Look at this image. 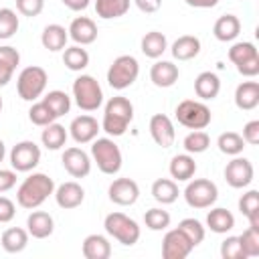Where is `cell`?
I'll use <instances>...</instances> for the list:
<instances>
[{
  "instance_id": "ac0fdd59",
  "label": "cell",
  "mask_w": 259,
  "mask_h": 259,
  "mask_svg": "<svg viewBox=\"0 0 259 259\" xmlns=\"http://www.w3.org/2000/svg\"><path fill=\"white\" fill-rule=\"evenodd\" d=\"M55 200H57V204L61 208L71 210V208H77V206L83 204L85 190H83V186L79 182L69 180V182H63L59 188H55Z\"/></svg>"
},
{
  "instance_id": "8992f818",
  "label": "cell",
  "mask_w": 259,
  "mask_h": 259,
  "mask_svg": "<svg viewBox=\"0 0 259 259\" xmlns=\"http://www.w3.org/2000/svg\"><path fill=\"white\" fill-rule=\"evenodd\" d=\"M73 97L79 109L83 111H95L103 103V91L95 77L91 75H79L73 81Z\"/></svg>"
},
{
  "instance_id": "cb8c5ba5",
  "label": "cell",
  "mask_w": 259,
  "mask_h": 259,
  "mask_svg": "<svg viewBox=\"0 0 259 259\" xmlns=\"http://www.w3.org/2000/svg\"><path fill=\"white\" fill-rule=\"evenodd\" d=\"M170 176L178 182H188L194 174H196V162L192 158V154H176L172 160H170Z\"/></svg>"
},
{
  "instance_id": "816d5d0a",
  "label": "cell",
  "mask_w": 259,
  "mask_h": 259,
  "mask_svg": "<svg viewBox=\"0 0 259 259\" xmlns=\"http://www.w3.org/2000/svg\"><path fill=\"white\" fill-rule=\"evenodd\" d=\"M134 4L146 12V14H152V12H158L160 6H162V0H134Z\"/></svg>"
},
{
  "instance_id": "9c48e42d",
  "label": "cell",
  "mask_w": 259,
  "mask_h": 259,
  "mask_svg": "<svg viewBox=\"0 0 259 259\" xmlns=\"http://www.w3.org/2000/svg\"><path fill=\"white\" fill-rule=\"evenodd\" d=\"M219 198V188L208 178H190L184 188V200L192 208H210Z\"/></svg>"
},
{
  "instance_id": "60d3db41",
  "label": "cell",
  "mask_w": 259,
  "mask_h": 259,
  "mask_svg": "<svg viewBox=\"0 0 259 259\" xmlns=\"http://www.w3.org/2000/svg\"><path fill=\"white\" fill-rule=\"evenodd\" d=\"M144 223H146V227H148L150 231H164V229L170 227V212L164 210V208L154 206V208L146 210Z\"/></svg>"
},
{
  "instance_id": "b9f144b4",
  "label": "cell",
  "mask_w": 259,
  "mask_h": 259,
  "mask_svg": "<svg viewBox=\"0 0 259 259\" xmlns=\"http://www.w3.org/2000/svg\"><path fill=\"white\" fill-rule=\"evenodd\" d=\"M28 119H30L34 125L45 127V125L53 123L57 117L53 115V111L49 109V105H47L45 101H34V103L30 105V109H28Z\"/></svg>"
},
{
  "instance_id": "7a4b0ae2",
  "label": "cell",
  "mask_w": 259,
  "mask_h": 259,
  "mask_svg": "<svg viewBox=\"0 0 259 259\" xmlns=\"http://www.w3.org/2000/svg\"><path fill=\"white\" fill-rule=\"evenodd\" d=\"M134 119V105L127 97H111L107 103H105V109H103V119H101V130L107 134V136H123L127 125L132 123Z\"/></svg>"
},
{
  "instance_id": "ba28073f",
  "label": "cell",
  "mask_w": 259,
  "mask_h": 259,
  "mask_svg": "<svg viewBox=\"0 0 259 259\" xmlns=\"http://www.w3.org/2000/svg\"><path fill=\"white\" fill-rule=\"evenodd\" d=\"M176 119L188 130H204L206 125H210L212 113L206 103L196 99H184L176 105Z\"/></svg>"
},
{
  "instance_id": "603a6c76",
  "label": "cell",
  "mask_w": 259,
  "mask_h": 259,
  "mask_svg": "<svg viewBox=\"0 0 259 259\" xmlns=\"http://www.w3.org/2000/svg\"><path fill=\"white\" fill-rule=\"evenodd\" d=\"M235 105L243 111H251L259 105V83L257 81H243L235 89Z\"/></svg>"
},
{
  "instance_id": "c3c4849f",
  "label": "cell",
  "mask_w": 259,
  "mask_h": 259,
  "mask_svg": "<svg viewBox=\"0 0 259 259\" xmlns=\"http://www.w3.org/2000/svg\"><path fill=\"white\" fill-rule=\"evenodd\" d=\"M245 144H251V146H257L259 144V119H251L243 125V136Z\"/></svg>"
},
{
  "instance_id": "8fae6325",
  "label": "cell",
  "mask_w": 259,
  "mask_h": 259,
  "mask_svg": "<svg viewBox=\"0 0 259 259\" xmlns=\"http://www.w3.org/2000/svg\"><path fill=\"white\" fill-rule=\"evenodd\" d=\"M253 176H255V170L247 158L235 156L225 166V180L231 188H247L253 182Z\"/></svg>"
},
{
  "instance_id": "3957f363",
  "label": "cell",
  "mask_w": 259,
  "mask_h": 259,
  "mask_svg": "<svg viewBox=\"0 0 259 259\" xmlns=\"http://www.w3.org/2000/svg\"><path fill=\"white\" fill-rule=\"evenodd\" d=\"M91 158L97 168L107 176H113L121 170V150L111 138H95L91 142Z\"/></svg>"
},
{
  "instance_id": "7c38bea8",
  "label": "cell",
  "mask_w": 259,
  "mask_h": 259,
  "mask_svg": "<svg viewBox=\"0 0 259 259\" xmlns=\"http://www.w3.org/2000/svg\"><path fill=\"white\" fill-rule=\"evenodd\" d=\"M192 249H194L192 243L178 227L168 231L162 239V257L164 259H184L190 255Z\"/></svg>"
},
{
  "instance_id": "f35d334b",
  "label": "cell",
  "mask_w": 259,
  "mask_h": 259,
  "mask_svg": "<svg viewBox=\"0 0 259 259\" xmlns=\"http://www.w3.org/2000/svg\"><path fill=\"white\" fill-rule=\"evenodd\" d=\"M182 146H184V150H186L188 154H202V152L208 150L210 138H208V134L202 132V130H192V132L184 138Z\"/></svg>"
},
{
  "instance_id": "30bf717a",
  "label": "cell",
  "mask_w": 259,
  "mask_h": 259,
  "mask_svg": "<svg viewBox=\"0 0 259 259\" xmlns=\"http://www.w3.org/2000/svg\"><path fill=\"white\" fill-rule=\"evenodd\" d=\"M40 162V148L32 140H22L10 150V164L16 172H30Z\"/></svg>"
},
{
  "instance_id": "bcb514c9",
  "label": "cell",
  "mask_w": 259,
  "mask_h": 259,
  "mask_svg": "<svg viewBox=\"0 0 259 259\" xmlns=\"http://www.w3.org/2000/svg\"><path fill=\"white\" fill-rule=\"evenodd\" d=\"M42 8H45V0H16V10L28 18L38 16Z\"/></svg>"
},
{
  "instance_id": "7dc6e473",
  "label": "cell",
  "mask_w": 259,
  "mask_h": 259,
  "mask_svg": "<svg viewBox=\"0 0 259 259\" xmlns=\"http://www.w3.org/2000/svg\"><path fill=\"white\" fill-rule=\"evenodd\" d=\"M0 63L16 71V67H18V63H20V53H18L14 47L4 45V47H0Z\"/></svg>"
},
{
  "instance_id": "ee69618b",
  "label": "cell",
  "mask_w": 259,
  "mask_h": 259,
  "mask_svg": "<svg viewBox=\"0 0 259 259\" xmlns=\"http://www.w3.org/2000/svg\"><path fill=\"white\" fill-rule=\"evenodd\" d=\"M241 247L245 251L247 257H257L259 255V231L253 227H247L241 235H239Z\"/></svg>"
},
{
  "instance_id": "7402d4cb",
  "label": "cell",
  "mask_w": 259,
  "mask_h": 259,
  "mask_svg": "<svg viewBox=\"0 0 259 259\" xmlns=\"http://www.w3.org/2000/svg\"><path fill=\"white\" fill-rule=\"evenodd\" d=\"M241 32V20L235 14H223L217 18L214 26H212V34L217 40L221 42H231L239 36Z\"/></svg>"
},
{
  "instance_id": "484cf974",
  "label": "cell",
  "mask_w": 259,
  "mask_h": 259,
  "mask_svg": "<svg viewBox=\"0 0 259 259\" xmlns=\"http://www.w3.org/2000/svg\"><path fill=\"white\" fill-rule=\"evenodd\" d=\"M170 51H172V57L176 61H190V59L198 57V53H200V40L194 34H182V36H178L172 42Z\"/></svg>"
},
{
  "instance_id": "4dcf8cb0",
  "label": "cell",
  "mask_w": 259,
  "mask_h": 259,
  "mask_svg": "<svg viewBox=\"0 0 259 259\" xmlns=\"http://www.w3.org/2000/svg\"><path fill=\"white\" fill-rule=\"evenodd\" d=\"M178 194H180L178 184L172 178H158L152 184V196L160 204H172V202H176Z\"/></svg>"
},
{
  "instance_id": "e575fe53",
  "label": "cell",
  "mask_w": 259,
  "mask_h": 259,
  "mask_svg": "<svg viewBox=\"0 0 259 259\" xmlns=\"http://www.w3.org/2000/svg\"><path fill=\"white\" fill-rule=\"evenodd\" d=\"M67 136L69 134H67L65 125L53 121V123L45 125L42 134H40V142H42V146L47 150H61L65 146V142H67Z\"/></svg>"
},
{
  "instance_id": "f6af8a7d",
  "label": "cell",
  "mask_w": 259,
  "mask_h": 259,
  "mask_svg": "<svg viewBox=\"0 0 259 259\" xmlns=\"http://www.w3.org/2000/svg\"><path fill=\"white\" fill-rule=\"evenodd\" d=\"M221 257L223 259H247V255H245V251L241 247L239 237H227L221 243Z\"/></svg>"
},
{
  "instance_id": "9f6ffc18",
  "label": "cell",
  "mask_w": 259,
  "mask_h": 259,
  "mask_svg": "<svg viewBox=\"0 0 259 259\" xmlns=\"http://www.w3.org/2000/svg\"><path fill=\"white\" fill-rule=\"evenodd\" d=\"M4 156H6V146H4V142L0 140V162L4 160Z\"/></svg>"
},
{
  "instance_id": "ffe728a7",
  "label": "cell",
  "mask_w": 259,
  "mask_h": 259,
  "mask_svg": "<svg viewBox=\"0 0 259 259\" xmlns=\"http://www.w3.org/2000/svg\"><path fill=\"white\" fill-rule=\"evenodd\" d=\"M180 77V71L178 67L172 63V61H156L150 69V79L156 87H172Z\"/></svg>"
},
{
  "instance_id": "f907efd6",
  "label": "cell",
  "mask_w": 259,
  "mask_h": 259,
  "mask_svg": "<svg viewBox=\"0 0 259 259\" xmlns=\"http://www.w3.org/2000/svg\"><path fill=\"white\" fill-rule=\"evenodd\" d=\"M14 186H16V172L0 168V194L12 190Z\"/></svg>"
},
{
  "instance_id": "11a10c76",
  "label": "cell",
  "mask_w": 259,
  "mask_h": 259,
  "mask_svg": "<svg viewBox=\"0 0 259 259\" xmlns=\"http://www.w3.org/2000/svg\"><path fill=\"white\" fill-rule=\"evenodd\" d=\"M184 2L194 8H214L219 4V0H184Z\"/></svg>"
},
{
  "instance_id": "d6986e66",
  "label": "cell",
  "mask_w": 259,
  "mask_h": 259,
  "mask_svg": "<svg viewBox=\"0 0 259 259\" xmlns=\"http://www.w3.org/2000/svg\"><path fill=\"white\" fill-rule=\"evenodd\" d=\"M26 231H28V235L32 239H47L55 231V221H53V217L49 212L32 208V212L26 219Z\"/></svg>"
},
{
  "instance_id": "8d00e7d4",
  "label": "cell",
  "mask_w": 259,
  "mask_h": 259,
  "mask_svg": "<svg viewBox=\"0 0 259 259\" xmlns=\"http://www.w3.org/2000/svg\"><path fill=\"white\" fill-rule=\"evenodd\" d=\"M42 101L49 105V109L53 111L55 117H61V115L69 113V109H71V97H69L65 91H59V89L49 91V93L42 97Z\"/></svg>"
},
{
  "instance_id": "d4e9b609",
  "label": "cell",
  "mask_w": 259,
  "mask_h": 259,
  "mask_svg": "<svg viewBox=\"0 0 259 259\" xmlns=\"http://www.w3.org/2000/svg\"><path fill=\"white\" fill-rule=\"evenodd\" d=\"M221 91V79L217 73L212 71H202L196 79H194V93L202 99V101H210L219 95Z\"/></svg>"
},
{
  "instance_id": "9a60e30c",
  "label": "cell",
  "mask_w": 259,
  "mask_h": 259,
  "mask_svg": "<svg viewBox=\"0 0 259 259\" xmlns=\"http://www.w3.org/2000/svg\"><path fill=\"white\" fill-rule=\"evenodd\" d=\"M99 132H101V123L93 115H79L69 125V134L77 144H91Z\"/></svg>"
},
{
  "instance_id": "52a82bcc",
  "label": "cell",
  "mask_w": 259,
  "mask_h": 259,
  "mask_svg": "<svg viewBox=\"0 0 259 259\" xmlns=\"http://www.w3.org/2000/svg\"><path fill=\"white\" fill-rule=\"evenodd\" d=\"M47 81H49L47 71L42 67L30 65L20 71V75L16 79V91L24 101H36L45 93Z\"/></svg>"
},
{
  "instance_id": "f5cc1de1",
  "label": "cell",
  "mask_w": 259,
  "mask_h": 259,
  "mask_svg": "<svg viewBox=\"0 0 259 259\" xmlns=\"http://www.w3.org/2000/svg\"><path fill=\"white\" fill-rule=\"evenodd\" d=\"M69 10H73V12H81V10H85L89 4H91V0H61Z\"/></svg>"
},
{
  "instance_id": "6f0895ef",
  "label": "cell",
  "mask_w": 259,
  "mask_h": 259,
  "mask_svg": "<svg viewBox=\"0 0 259 259\" xmlns=\"http://www.w3.org/2000/svg\"><path fill=\"white\" fill-rule=\"evenodd\" d=\"M0 111H2V97H0Z\"/></svg>"
},
{
  "instance_id": "836d02e7",
  "label": "cell",
  "mask_w": 259,
  "mask_h": 259,
  "mask_svg": "<svg viewBox=\"0 0 259 259\" xmlns=\"http://www.w3.org/2000/svg\"><path fill=\"white\" fill-rule=\"evenodd\" d=\"M229 59L231 63L239 69L243 67L245 63H251V61H259V53H257V47L249 40H243V42H235L231 49H229Z\"/></svg>"
},
{
  "instance_id": "4316f807",
  "label": "cell",
  "mask_w": 259,
  "mask_h": 259,
  "mask_svg": "<svg viewBox=\"0 0 259 259\" xmlns=\"http://www.w3.org/2000/svg\"><path fill=\"white\" fill-rule=\"evenodd\" d=\"M67 40H69V32L65 26L61 24H47L42 34H40V42L47 51L51 53H57V51H63L67 47Z\"/></svg>"
},
{
  "instance_id": "83f0119b",
  "label": "cell",
  "mask_w": 259,
  "mask_h": 259,
  "mask_svg": "<svg viewBox=\"0 0 259 259\" xmlns=\"http://www.w3.org/2000/svg\"><path fill=\"white\" fill-rule=\"evenodd\" d=\"M28 231L26 229H20V227H10L2 233L0 237V243H2V249L6 253H20L26 249L28 245Z\"/></svg>"
},
{
  "instance_id": "5b68a950",
  "label": "cell",
  "mask_w": 259,
  "mask_h": 259,
  "mask_svg": "<svg viewBox=\"0 0 259 259\" xmlns=\"http://www.w3.org/2000/svg\"><path fill=\"white\" fill-rule=\"evenodd\" d=\"M103 227H105V233L115 239L117 243L125 245V247H132L140 241V225L130 219L127 214L123 212H109L103 221Z\"/></svg>"
},
{
  "instance_id": "7bdbcfd3",
  "label": "cell",
  "mask_w": 259,
  "mask_h": 259,
  "mask_svg": "<svg viewBox=\"0 0 259 259\" xmlns=\"http://www.w3.org/2000/svg\"><path fill=\"white\" fill-rule=\"evenodd\" d=\"M178 229L188 237V241L192 243V247H196V245H200L204 241V227L196 219H182L178 223Z\"/></svg>"
},
{
  "instance_id": "d590c367",
  "label": "cell",
  "mask_w": 259,
  "mask_h": 259,
  "mask_svg": "<svg viewBox=\"0 0 259 259\" xmlns=\"http://www.w3.org/2000/svg\"><path fill=\"white\" fill-rule=\"evenodd\" d=\"M63 63L69 71H83L89 65V53L81 47V45H73V47H65L63 49Z\"/></svg>"
},
{
  "instance_id": "681fc988",
  "label": "cell",
  "mask_w": 259,
  "mask_h": 259,
  "mask_svg": "<svg viewBox=\"0 0 259 259\" xmlns=\"http://www.w3.org/2000/svg\"><path fill=\"white\" fill-rule=\"evenodd\" d=\"M16 214V206L8 196H0V223H10Z\"/></svg>"
},
{
  "instance_id": "277c9868",
  "label": "cell",
  "mask_w": 259,
  "mask_h": 259,
  "mask_svg": "<svg viewBox=\"0 0 259 259\" xmlns=\"http://www.w3.org/2000/svg\"><path fill=\"white\" fill-rule=\"evenodd\" d=\"M140 75V63L132 55H119L107 69V83L115 91H123L136 83Z\"/></svg>"
},
{
  "instance_id": "ab89813d",
  "label": "cell",
  "mask_w": 259,
  "mask_h": 259,
  "mask_svg": "<svg viewBox=\"0 0 259 259\" xmlns=\"http://www.w3.org/2000/svg\"><path fill=\"white\" fill-rule=\"evenodd\" d=\"M20 22L12 8H0V40L12 38L18 30Z\"/></svg>"
},
{
  "instance_id": "e0dca14e",
  "label": "cell",
  "mask_w": 259,
  "mask_h": 259,
  "mask_svg": "<svg viewBox=\"0 0 259 259\" xmlns=\"http://www.w3.org/2000/svg\"><path fill=\"white\" fill-rule=\"evenodd\" d=\"M67 32H69V38L75 45L85 47V45L95 42V38H97V24L91 18H87V16H77L69 24Z\"/></svg>"
},
{
  "instance_id": "f546056e",
  "label": "cell",
  "mask_w": 259,
  "mask_h": 259,
  "mask_svg": "<svg viewBox=\"0 0 259 259\" xmlns=\"http://www.w3.org/2000/svg\"><path fill=\"white\" fill-rule=\"evenodd\" d=\"M168 49V40L166 34H162L160 30H150L142 36V53L148 59H160Z\"/></svg>"
},
{
  "instance_id": "1f68e13d",
  "label": "cell",
  "mask_w": 259,
  "mask_h": 259,
  "mask_svg": "<svg viewBox=\"0 0 259 259\" xmlns=\"http://www.w3.org/2000/svg\"><path fill=\"white\" fill-rule=\"evenodd\" d=\"M132 0H95V14L103 20L125 16Z\"/></svg>"
},
{
  "instance_id": "44dd1931",
  "label": "cell",
  "mask_w": 259,
  "mask_h": 259,
  "mask_svg": "<svg viewBox=\"0 0 259 259\" xmlns=\"http://www.w3.org/2000/svg\"><path fill=\"white\" fill-rule=\"evenodd\" d=\"M81 251H83V257H85V259H109V255H111V245H109L107 237L93 233V235H87V237L83 239Z\"/></svg>"
},
{
  "instance_id": "2e32d148",
  "label": "cell",
  "mask_w": 259,
  "mask_h": 259,
  "mask_svg": "<svg viewBox=\"0 0 259 259\" xmlns=\"http://www.w3.org/2000/svg\"><path fill=\"white\" fill-rule=\"evenodd\" d=\"M150 136L160 148H170L176 140V130H174L172 119L164 113L152 115L150 117Z\"/></svg>"
},
{
  "instance_id": "4fadbf2b",
  "label": "cell",
  "mask_w": 259,
  "mask_h": 259,
  "mask_svg": "<svg viewBox=\"0 0 259 259\" xmlns=\"http://www.w3.org/2000/svg\"><path fill=\"white\" fill-rule=\"evenodd\" d=\"M109 200L119 206H132L140 198V186L132 178H115L107 188Z\"/></svg>"
},
{
  "instance_id": "74e56055",
  "label": "cell",
  "mask_w": 259,
  "mask_h": 259,
  "mask_svg": "<svg viewBox=\"0 0 259 259\" xmlns=\"http://www.w3.org/2000/svg\"><path fill=\"white\" fill-rule=\"evenodd\" d=\"M217 146L227 156H239L243 152V148H245V140L237 132H223L219 136V140H217Z\"/></svg>"
},
{
  "instance_id": "f1b7e54d",
  "label": "cell",
  "mask_w": 259,
  "mask_h": 259,
  "mask_svg": "<svg viewBox=\"0 0 259 259\" xmlns=\"http://www.w3.org/2000/svg\"><path fill=\"white\" fill-rule=\"evenodd\" d=\"M206 227L217 233V235H225L229 231H233L235 227V217L231 210L219 206V208H212L208 214H206Z\"/></svg>"
},
{
  "instance_id": "db71d44e",
  "label": "cell",
  "mask_w": 259,
  "mask_h": 259,
  "mask_svg": "<svg viewBox=\"0 0 259 259\" xmlns=\"http://www.w3.org/2000/svg\"><path fill=\"white\" fill-rule=\"evenodd\" d=\"M12 75H14V69H10V67L0 63V87H6L10 83V79H12Z\"/></svg>"
},
{
  "instance_id": "6da1fadb",
  "label": "cell",
  "mask_w": 259,
  "mask_h": 259,
  "mask_svg": "<svg viewBox=\"0 0 259 259\" xmlns=\"http://www.w3.org/2000/svg\"><path fill=\"white\" fill-rule=\"evenodd\" d=\"M51 194H55V182L51 176L42 174V172H32L28 178L22 180V184L16 190V202L26 208H38Z\"/></svg>"
},
{
  "instance_id": "d6a6232c",
  "label": "cell",
  "mask_w": 259,
  "mask_h": 259,
  "mask_svg": "<svg viewBox=\"0 0 259 259\" xmlns=\"http://www.w3.org/2000/svg\"><path fill=\"white\" fill-rule=\"evenodd\" d=\"M239 210L243 217H247L249 227L259 231V192L249 190L239 198Z\"/></svg>"
},
{
  "instance_id": "5bb4252c",
  "label": "cell",
  "mask_w": 259,
  "mask_h": 259,
  "mask_svg": "<svg viewBox=\"0 0 259 259\" xmlns=\"http://www.w3.org/2000/svg\"><path fill=\"white\" fill-rule=\"evenodd\" d=\"M63 168L73 176V178H85L91 172V158L87 152H83L77 146H71L63 152L61 156Z\"/></svg>"
}]
</instances>
